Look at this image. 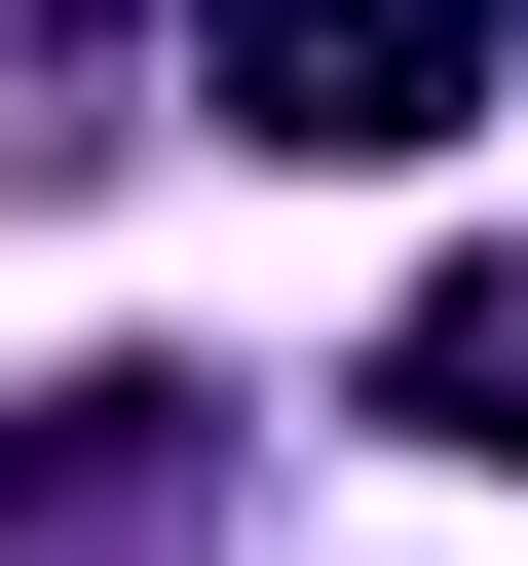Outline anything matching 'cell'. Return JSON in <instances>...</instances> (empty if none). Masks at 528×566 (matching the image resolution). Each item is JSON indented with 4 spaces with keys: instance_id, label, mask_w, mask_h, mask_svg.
Returning <instances> with one entry per match:
<instances>
[{
    "instance_id": "obj_1",
    "label": "cell",
    "mask_w": 528,
    "mask_h": 566,
    "mask_svg": "<svg viewBox=\"0 0 528 566\" xmlns=\"http://www.w3.org/2000/svg\"><path fill=\"white\" fill-rule=\"evenodd\" d=\"M189 76H226V151H453L490 114V0H226Z\"/></svg>"
},
{
    "instance_id": "obj_2",
    "label": "cell",
    "mask_w": 528,
    "mask_h": 566,
    "mask_svg": "<svg viewBox=\"0 0 528 566\" xmlns=\"http://www.w3.org/2000/svg\"><path fill=\"white\" fill-rule=\"evenodd\" d=\"M378 416H415L453 491H528V227H453L415 303H378Z\"/></svg>"
},
{
    "instance_id": "obj_3",
    "label": "cell",
    "mask_w": 528,
    "mask_h": 566,
    "mask_svg": "<svg viewBox=\"0 0 528 566\" xmlns=\"http://www.w3.org/2000/svg\"><path fill=\"white\" fill-rule=\"evenodd\" d=\"M189 453H226V416H189V378H76V416H39V453H0V528H39V566H114V528H151V491H189Z\"/></svg>"
}]
</instances>
